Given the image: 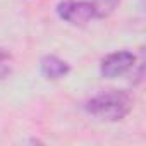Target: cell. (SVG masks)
Listing matches in <instances>:
<instances>
[{"label":"cell","instance_id":"obj_5","mask_svg":"<svg viewBox=\"0 0 146 146\" xmlns=\"http://www.w3.org/2000/svg\"><path fill=\"white\" fill-rule=\"evenodd\" d=\"M119 2L120 0H93V5H95V11H96V19L110 16L117 9Z\"/></svg>","mask_w":146,"mask_h":146},{"label":"cell","instance_id":"obj_4","mask_svg":"<svg viewBox=\"0 0 146 146\" xmlns=\"http://www.w3.org/2000/svg\"><path fill=\"white\" fill-rule=\"evenodd\" d=\"M40 70L46 79L55 81V79H60V78L67 76L70 67L65 60H62L55 55H45L40 62Z\"/></svg>","mask_w":146,"mask_h":146},{"label":"cell","instance_id":"obj_1","mask_svg":"<svg viewBox=\"0 0 146 146\" xmlns=\"http://www.w3.org/2000/svg\"><path fill=\"white\" fill-rule=\"evenodd\" d=\"M84 108L90 115H93L98 120L119 122L132 110V98L124 90L108 88L91 96L86 102Z\"/></svg>","mask_w":146,"mask_h":146},{"label":"cell","instance_id":"obj_3","mask_svg":"<svg viewBox=\"0 0 146 146\" xmlns=\"http://www.w3.org/2000/svg\"><path fill=\"white\" fill-rule=\"evenodd\" d=\"M136 64V55L132 52H127V50H119V52H113L110 55H107L102 64H100V72L103 78H108V79H113V78H119L122 74H125L127 70H131Z\"/></svg>","mask_w":146,"mask_h":146},{"label":"cell","instance_id":"obj_2","mask_svg":"<svg viewBox=\"0 0 146 146\" xmlns=\"http://www.w3.org/2000/svg\"><path fill=\"white\" fill-rule=\"evenodd\" d=\"M57 14L72 26H84L91 19H96L95 5L88 0H64L57 5Z\"/></svg>","mask_w":146,"mask_h":146},{"label":"cell","instance_id":"obj_6","mask_svg":"<svg viewBox=\"0 0 146 146\" xmlns=\"http://www.w3.org/2000/svg\"><path fill=\"white\" fill-rule=\"evenodd\" d=\"M12 72V57L9 52L0 48V79L7 78Z\"/></svg>","mask_w":146,"mask_h":146}]
</instances>
